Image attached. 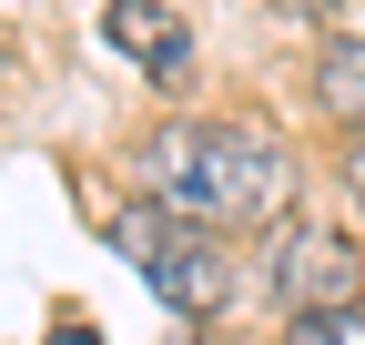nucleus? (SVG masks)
<instances>
[{"label":"nucleus","instance_id":"1","mask_svg":"<svg viewBox=\"0 0 365 345\" xmlns=\"http://www.w3.org/2000/svg\"><path fill=\"white\" fill-rule=\"evenodd\" d=\"M132 172H143V203L182 213V224H203V234H234V224L284 213V183H294L284 143L254 133V122H173V133H153L132 153Z\"/></svg>","mask_w":365,"mask_h":345},{"label":"nucleus","instance_id":"2","mask_svg":"<svg viewBox=\"0 0 365 345\" xmlns=\"http://www.w3.org/2000/svg\"><path fill=\"white\" fill-rule=\"evenodd\" d=\"M102 234H112V254L163 294L173 315H223L234 274H223V254L203 244V224H182V213H163V203H122Z\"/></svg>","mask_w":365,"mask_h":345},{"label":"nucleus","instance_id":"3","mask_svg":"<svg viewBox=\"0 0 365 345\" xmlns=\"http://www.w3.org/2000/svg\"><path fill=\"white\" fill-rule=\"evenodd\" d=\"M355 284H365V254H355L335 224H294L284 254H274V305H294V315L355 305Z\"/></svg>","mask_w":365,"mask_h":345},{"label":"nucleus","instance_id":"4","mask_svg":"<svg viewBox=\"0 0 365 345\" xmlns=\"http://www.w3.org/2000/svg\"><path fill=\"white\" fill-rule=\"evenodd\" d=\"M102 41H112L122 61H143L153 81H173L182 61H193V31H182L163 0H112V11H102Z\"/></svg>","mask_w":365,"mask_h":345},{"label":"nucleus","instance_id":"5","mask_svg":"<svg viewBox=\"0 0 365 345\" xmlns=\"http://www.w3.org/2000/svg\"><path fill=\"white\" fill-rule=\"evenodd\" d=\"M314 102H325L335 122H355V133H365V31L325 41V71H314Z\"/></svg>","mask_w":365,"mask_h":345},{"label":"nucleus","instance_id":"6","mask_svg":"<svg viewBox=\"0 0 365 345\" xmlns=\"http://www.w3.org/2000/svg\"><path fill=\"white\" fill-rule=\"evenodd\" d=\"M284 345H365V305H335V315H294Z\"/></svg>","mask_w":365,"mask_h":345},{"label":"nucleus","instance_id":"7","mask_svg":"<svg viewBox=\"0 0 365 345\" xmlns=\"http://www.w3.org/2000/svg\"><path fill=\"white\" fill-rule=\"evenodd\" d=\"M345 193H355V203H365V143H355V153H345Z\"/></svg>","mask_w":365,"mask_h":345},{"label":"nucleus","instance_id":"8","mask_svg":"<svg viewBox=\"0 0 365 345\" xmlns=\"http://www.w3.org/2000/svg\"><path fill=\"white\" fill-rule=\"evenodd\" d=\"M51 345H102V335H91V325H51Z\"/></svg>","mask_w":365,"mask_h":345}]
</instances>
